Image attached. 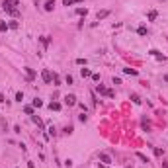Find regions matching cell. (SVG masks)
Masks as SVG:
<instances>
[{"instance_id": "25", "label": "cell", "mask_w": 168, "mask_h": 168, "mask_svg": "<svg viewBox=\"0 0 168 168\" xmlns=\"http://www.w3.org/2000/svg\"><path fill=\"white\" fill-rule=\"evenodd\" d=\"M16 100L22 102V100H24V94H22V92H16Z\"/></svg>"}, {"instance_id": "17", "label": "cell", "mask_w": 168, "mask_h": 168, "mask_svg": "<svg viewBox=\"0 0 168 168\" xmlns=\"http://www.w3.org/2000/svg\"><path fill=\"white\" fill-rule=\"evenodd\" d=\"M4 2H8V4H12L14 8H18V6H20V0H4Z\"/></svg>"}, {"instance_id": "31", "label": "cell", "mask_w": 168, "mask_h": 168, "mask_svg": "<svg viewBox=\"0 0 168 168\" xmlns=\"http://www.w3.org/2000/svg\"><path fill=\"white\" fill-rule=\"evenodd\" d=\"M162 168H168V162H162Z\"/></svg>"}, {"instance_id": "27", "label": "cell", "mask_w": 168, "mask_h": 168, "mask_svg": "<svg viewBox=\"0 0 168 168\" xmlns=\"http://www.w3.org/2000/svg\"><path fill=\"white\" fill-rule=\"evenodd\" d=\"M76 65H86V59H76Z\"/></svg>"}, {"instance_id": "8", "label": "cell", "mask_w": 168, "mask_h": 168, "mask_svg": "<svg viewBox=\"0 0 168 168\" xmlns=\"http://www.w3.org/2000/svg\"><path fill=\"white\" fill-rule=\"evenodd\" d=\"M24 71H26V74H27V80H33V78H35V71H33V69H29V66H26Z\"/></svg>"}, {"instance_id": "22", "label": "cell", "mask_w": 168, "mask_h": 168, "mask_svg": "<svg viewBox=\"0 0 168 168\" xmlns=\"http://www.w3.org/2000/svg\"><path fill=\"white\" fill-rule=\"evenodd\" d=\"M131 100H133V104H141V98L137 96V94H131Z\"/></svg>"}, {"instance_id": "5", "label": "cell", "mask_w": 168, "mask_h": 168, "mask_svg": "<svg viewBox=\"0 0 168 168\" xmlns=\"http://www.w3.org/2000/svg\"><path fill=\"white\" fill-rule=\"evenodd\" d=\"M149 53H150V55H153V57H156V59H158V61H162V63L166 61V57H164V55H162L160 51H156V49H150Z\"/></svg>"}, {"instance_id": "2", "label": "cell", "mask_w": 168, "mask_h": 168, "mask_svg": "<svg viewBox=\"0 0 168 168\" xmlns=\"http://www.w3.org/2000/svg\"><path fill=\"white\" fill-rule=\"evenodd\" d=\"M2 8H4L10 16H14V18H18V16H20V10H18V8H14L12 4H8V2H4V6H2Z\"/></svg>"}, {"instance_id": "20", "label": "cell", "mask_w": 168, "mask_h": 168, "mask_svg": "<svg viewBox=\"0 0 168 168\" xmlns=\"http://www.w3.org/2000/svg\"><path fill=\"white\" fill-rule=\"evenodd\" d=\"M137 33H139V35H147V27H145V26H141L139 29H137Z\"/></svg>"}, {"instance_id": "10", "label": "cell", "mask_w": 168, "mask_h": 168, "mask_svg": "<svg viewBox=\"0 0 168 168\" xmlns=\"http://www.w3.org/2000/svg\"><path fill=\"white\" fill-rule=\"evenodd\" d=\"M84 0H63V6H72V4H80Z\"/></svg>"}, {"instance_id": "6", "label": "cell", "mask_w": 168, "mask_h": 168, "mask_svg": "<svg viewBox=\"0 0 168 168\" xmlns=\"http://www.w3.org/2000/svg\"><path fill=\"white\" fill-rule=\"evenodd\" d=\"M43 8H45L47 12H51L53 8H55V0H45V4H43Z\"/></svg>"}, {"instance_id": "21", "label": "cell", "mask_w": 168, "mask_h": 168, "mask_svg": "<svg viewBox=\"0 0 168 168\" xmlns=\"http://www.w3.org/2000/svg\"><path fill=\"white\" fill-rule=\"evenodd\" d=\"M53 80H55V86H61V78H59V74L53 72Z\"/></svg>"}, {"instance_id": "30", "label": "cell", "mask_w": 168, "mask_h": 168, "mask_svg": "<svg viewBox=\"0 0 168 168\" xmlns=\"http://www.w3.org/2000/svg\"><path fill=\"white\" fill-rule=\"evenodd\" d=\"M6 102V100H4V96H2V94H0V104H4Z\"/></svg>"}, {"instance_id": "14", "label": "cell", "mask_w": 168, "mask_h": 168, "mask_svg": "<svg viewBox=\"0 0 168 168\" xmlns=\"http://www.w3.org/2000/svg\"><path fill=\"white\" fill-rule=\"evenodd\" d=\"M80 74H82V76H92L90 69H80Z\"/></svg>"}, {"instance_id": "28", "label": "cell", "mask_w": 168, "mask_h": 168, "mask_svg": "<svg viewBox=\"0 0 168 168\" xmlns=\"http://www.w3.org/2000/svg\"><path fill=\"white\" fill-rule=\"evenodd\" d=\"M162 153H164L162 149H155V155H156V156H162Z\"/></svg>"}, {"instance_id": "26", "label": "cell", "mask_w": 168, "mask_h": 168, "mask_svg": "<svg viewBox=\"0 0 168 168\" xmlns=\"http://www.w3.org/2000/svg\"><path fill=\"white\" fill-rule=\"evenodd\" d=\"M0 29H2V32H6V29H8V24H6V22H2V24H0Z\"/></svg>"}, {"instance_id": "3", "label": "cell", "mask_w": 168, "mask_h": 168, "mask_svg": "<svg viewBox=\"0 0 168 168\" xmlns=\"http://www.w3.org/2000/svg\"><path fill=\"white\" fill-rule=\"evenodd\" d=\"M41 78H43V82H45V84L53 82V72L49 71V69H43V71H41Z\"/></svg>"}, {"instance_id": "9", "label": "cell", "mask_w": 168, "mask_h": 168, "mask_svg": "<svg viewBox=\"0 0 168 168\" xmlns=\"http://www.w3.org/2000/svg\"><path fill=\"white\" fill-rule=\"evenodd\" d=\"M108 16H110V10H102V12H98V14H96L98 22H100V20H104V18H108Z\"/></svg>"}, {"instance_id": "4", "label": "cell", "mask_w": 168, "mask_h": 168, "mask_svg": "<svg viewBox=\"0 0 168 168\" xmlns=\"http://www.w3.org/2000/svg\"><path fill=\"white\" fill-rule=\"evenodd\" d=\"M65 104H66V106H76V96H74V94H66V96H65Z\"/></svg>"}, {"instance_id": "32", "label": "cell", "mask_w": 168, "mask_h": 168, "mask_svg": "<svg viewBox=\"0 0 168 168\" xmlns=\"http://www.w3.org/2000/svg\"><path fill=\"white\" fill-rule=\"evenodd\" d=\"M164 82H168V72H166V74H164Z\"/></svg>"}, {"instance_id": "13", "label": "cell", "mask_w": 168, "mask_h": 168, "mask_svg": "<svg viewBox=\"0 0 168 168\" xmlns=\"http://www.w3.org/2000/svg\"><path fill=\"white\" fill-rule=\"evenodd\" d=\"M123 72H125V74H131V76H137V74H139L135 69H123Z\"/></svg>"}, {"instance_id": "12", "label": "cell", "mask_w": 168, "mask_h": 168, "mask_svg": "<svg viewBox=\"0 0 168 168\" xmlns=\"http://www.w3.org/2000/svg\"><path fill=\"white\" fill-rule=\"evenodd\" d=\"M156 16H158V12H156V10H150L147 18H149V22H153V20H156Z\"/></svg>"}, {"instance_id": "19", "label": "cell", "mask_w": 168, "mask_h": 168, "mask_svg": "<svg viewBox=\"0 0 168 168\" xmlns=\"http://www.w3.org/2000/svg\"><path fill=\"white\" fill-rule=\"evenodd\" d=\"M137 158H139V160H143V162H149V158L143 155V153H137Z\"/></svg>"}, {"instance_id": "23", "label": "cell", "mask_w": 168, "mask_h": 168, "mask_svg": "<svg viewBox=\"0 0 168 168\" xmlns=\"http://www.w3.org/2000/svg\"><path fill=\"white\" fill-rule=\"evenodd\" d=\"M32 119H33V121H35V123H37L39 127H43V123H41V119H39L37 116H32Z\"/></svg>"}, {"instance_id": "7", "label": "cell", "mask_w": 168, "mask_h": 168, "mask_svg": "<svg viewBox=\"0 0 168 168\" xmlns=\"http://www.w3.org/2000/svg\"><path fill=\"white\" fill-rule=\"evenodd\" d=\"M100 160H102L104 164H111V158H110V155H106V153H100Z\"/></svg>"}, {"instance_id": "18", "label": "cell", "mask_w": 168, "mask_h": 168, "mask_svg": "<svg viewBox=\"0 0 168 168\" xmlns=\"http://www.w3.org/2000/svg\"><path fill=\"white\" fill-rule=\"evenodd\" d=\"M41 106H43V102H41L39 98H35V100H33V108H41Z\"/></svg>"}, {"instance_id": "1", "label": "cell", "mask_w": 168, "mask_h": 168, "mask_svg": "<svg viewBox=\"0 0 168 168\" xmlns=\"http://www.w3.org/2000/svg\"><path fill=\"white\" fill-rule=\"evenodd\" d=\"M96 92H98V94H102V96L113 98V90H108V88H106V86H102V84H98V86H96Z\"/></svg>"}, {"instance_id": "29", "label": "cell", "mask_w": 168, "mask_h": 168, "mask_svg": "<svg viewBox=\"0 0 168 168\" xmlns=\"http://www.w3.org/2000/svg\"><path fill=\"white\" fill-rule=\"evenodd\" d=\"M41 43H43V45H49V37H41Z\"/></svg>"}, {"instance_id": "24", "label": "cell", "mask_w": 168, "mask_h": 168, "mask_svg": "<svg viewBox=\"0 0 168 168\" xmlns=\"http://www.w3.org/2000/svg\"><path fill=\"white\" fill-rule=\"evenodd\" d=\"M8 27H12V29H16V27H18V22H16V20H12V22L8 24Z\"/></svg>"}, {"instance_id": "16", "label": "cell", "mask_w": 168, "mask_h": 168, "mask_svg": "<svg viewBox=\"0 0 168 168\" xmlns=\"http://www.w3.org/2000/svg\"><path fill=\"white\" fill-rule=\"evenodd\" d=\"M24 111H26L27 116H33V106H26V108H24Z\"/></svg>"}, {"instance_id": "15", "label": "cell", "mask_w": 168, "mask_h": 168, "mask_svg": "<svg viewBox=\"0 0 168 168\" xmlns=\"http://www.w3.org/2000/svg\"><path fill=\"white\" fill-rule=\"evenodd\" d=\"M76 14H78V16H86L88 10H86V8H76Z\"/></svg>"}, {"instance_id": "11", "label": "cell", "mask_w": 168, "mask_h": 168, "mask_svg": "<svg viewBox=\"0 0 168 168\" xmlns=\"http://www.w3.org/2000/svg\"><path fill=\"white\" fill-rule=\"evenodd\" d=\"M49 108H51L53 111H59V110H61V104H59V102H51V104H49Z\"/></svg>"}]
</instances>
